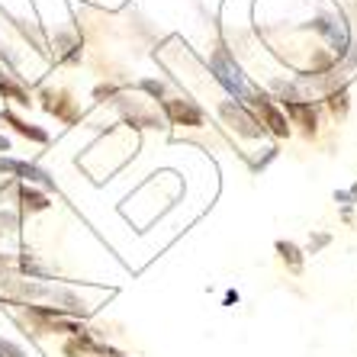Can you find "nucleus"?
I'll list each match as a JSON object with an SVG mask.
<instances>
[{
	"mask_svg": "<svg viewBox=\"0 0 357 357\" xmlns=\"http://www.w3.org/2000/svg\"><path fill=\"white\" fill-rule=\"evenodd\" d=\"M139 87H142V91H145V93H151V100L165 97V84H161V81H142Z\"/></svg>",
	"mask_w": 357,
	"mask_h": 357,
	"instance_id": "9",
	"label": "nucleus"
},
{
	"mask_svg": "<svg viewBox=\"0 0 357 357\" xmlns=\"http://www.w3.org/2000/svg\"><path fill=\"white\" fill-rule=\"evenodd\" d=\"M0 123H10V126H13V132H20V135H26V139L39 142V145H45V142H49V132H45V129H36V126H29L26 119H20L13 109H3V113H0Z\"/></svg>",
	"mask_w": 357,
	"mask_h": 357,
	"instance_id": "4",
	"label": "nucleus"
},
{
	"mask_svg": "<svg viewBox=\"0 0 357 357\" xmlns=\"http://www.w3.org/2000/svg\"><path fill=\"white\" fill-rule=\"evenodd\" d=\"M17 225H20L17 213H0V232H17Z\"/></svg>",
	"mask_w": 357,
	"mask_h": 357,
	"instance_id": "10",
	"label": "nucleus"
},
{
	"mask_svg": "<svg viewBox=\"0 0 357 357\" xmlns=\"http://www.w3.org/2000/svg\"><path fill=\"white\" fill-rule=\"evenodd\" d=\"M348 197H351V199H354V203H357V183H354V187H351V193H348Z\"/></svg>",
	"mask_w": 357,
	"mask_h": 357,
	"instance_id": "11",
	"label": "nucleus"
},
{
	"mask_svg": "<svg viewBox=\"0 0 357 357\" xmlns=\"http://www.w3.org/2000/svg\"><path fill=\"white\" fill-rule=\"evenodd\" d=\"M17 197H20V206H23V213H42V209H49V193L36 190L33 183H23Z\"/></svg>",
	"mask_w": 357,
	"mask_h": 357,
	"instance_id": "5",
	"label": "nucleus"
},
{
	"mask_svg": "<svg viewBox=\"0 0 357 357\" xmlns=\"http://www.w3.org/2000/svg\"><path fill=\"white\" fill-rule=\"evenodd\" d=\"M0 174H17L20 181H29V183H42V187H52V177L36 165H26V161L17 158H0Z\"/></svg>",
	"mask_w": 357,
	"mask_h": 357,
	"instance_id": "3",
	"label": "nucleus"
},
{
	"mask_svg": "<svg viewBox=\"0 0 357 357\" xmlns=\"http://www.w3.org/2000/svg\"><path fill=\"white\" fill-rule=\"evenodd\" d=\"M39 100H42V107L49 109L52 116H59L61 123H77V119H81V109H77L71 91H61V87H45V91L39 93Z\"/></svg>",
	"mask_w": 357,
	"mask_h": 357,
	"instance_id": "2",
	"label": "nucleus"
},
{
	"mask_svg": "<svg viewBox=\"0 0 357 357\" xmlns=\"http://www.w3.org/2000/svg\"><path fill=\"white\" fill-rule=\"evenodd\" d=\"M277 251H280L283 264L290 267L293 274H299V271H303V251H299L293 241H277Z\"/></svg>",
	"mask_w": 357,
	"mask_h": 357,
	"instance_id": "6",
	"label": "nucleus"
},
{
	"mask_svg": "<svg viewBox=\"0 0 357 357\" xmlns=\"http://www.w3.org/2000/svg\"><path fill=\"white\" fill-rule=\"evenodd\" d=\"M325 100H328V109H332L335 119H341L344 113H348V91H344V87H335V91L328 93Z\"/></svg>",
	"mask_w": 357,
	"mask_h": 357,
	"instance_id": "7",
	"label": "nucleus"
},
{
	"mask_svg": "<svg viewBox=\"0 0 357 357\" xmlns=\"http://www.w3.org/2000/svg\"><path fill=\"white\" fill-rule=\"evenodd\" d=\"M161 109L171 126H187V129H203L206 126V109L193 103V100L183 97H165L161 100Z\"/></svg>",
	"mask_w": 357,
	"mask_h": 357,
	"instance_id": "1",
	"label": "nucleus"
},
{
	"mask_svg": "<svg viewBox=\"0 0 357 357\" xmlns=\"http://www.w3.org/2000/svg\"><path fill=\"white\" fill-rule=\"evenodd\" d=\"M0 357H26V351L20 344H13V341L0 338Z\"/></svg>",
	"mask_w": 357,
	"mask_h": 357,
	"instance_id": "8",
	"label": "nucleus"
}]
</instances>
